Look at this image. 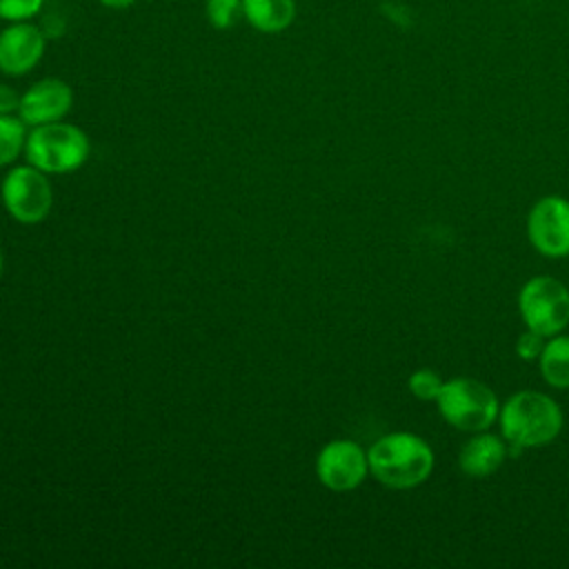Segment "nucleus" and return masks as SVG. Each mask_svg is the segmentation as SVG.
Returning <instances> with one entry per match:
<instances>
[{"mask_svg":"<svg viewBox=\"0 0 569 569\" xmlns=\"http://www.w3.org/2000/svg\"><path fill=\"white\" fill-rule=\"evenodd\" d=\"M369 473L389 489H413L433 471V451L425 438L393 431L378 438L369 451Z\"/></svg>","mask_w":569,"mask_h":569,"instance_id":"nucleus-1","label":"nucleus"},{"mask_svg":"<svg viewBox=\"0 0 569 569\" xmlns=\"http://www.w3.org/2000/svg\"><path fill=\"white\" fill-rule=\"evenodd\" d=\"M498 422L505 442L513 451H522L549 445L560 433L565 416L551 396L525 389L500 405Z\"/></svg>","mask_w":569,"mask_h":569,"instance_id":"nucleus-2","label":"nucleus"},{"mask_svg":"<svg viewBox=\"0 0 569 569\" xmlns=\"http://www.w3.org/2000/svg\"><path fill=\"white\" fill-rule=\"evenodd\" d=\"M24 156L44 173H69L84 164L89 138L80 127L62 120L36 124L27 133Z\"/></svg>","mask_w":569,"mask_h":569,"instance_id":"nucleus-3","label":"nucleus"},{"mask_svg":"<svg viewBox=\"0 0 569 569\" xmlns=\"http://www.w3.org/2000/svg\"><path fill=\"white\" fill-rule=\"evenodd\" d=\"M440 416L460 431H487L500 413L493 389L476 378H451L442 382L436 398Z\"/></svg>","mask_w":569,"mask_h":569,"instance_id":"nucleus-4","label":"nucleus"},{"mask_svg":"<svg viewBox=\"0 0 569 569\" xmlns=\"http://www.w3.org/2000/svg\"><path fill=\"white\" fill-rule=\"evenodd\" d=\"M518 311L527 329L547 338L569 325V289L553 276L529 278L518 293Z\"/></svg>","mask_w":569,"mask_h":569,"instance_id":"nucleus-5","label":"nucleus"},{"mask_svg":"<svg viewBox=\"0 0 569 569\" xmlns=\"http://www.w3.org/2000/svg\"><path fill=\"white\" fill-rule=\"evenodd\" d=\"M0 196L9 216L22 224L42 222L53 204L47 173L33 164L13 167L2 180Z\"/></svg>","mask_w":569,"mask_h":569,"instance_id":"nucleus-6","label":"nucleus"},{"mask_svg":"<svg viewBox=\"0 0 569 569\" xmlns=\"http://www.w3.org/2000/svg\"><path fill=\"white\" fill-rule=\"evenodd\" d=\"M527 238L547 258L569 256V200L542 196L527 216Z\"/></svg>","mask_w":569,"mask_h":569,"instance_id":"nucleus-7","label":"nucleus"},{"mask_svg":"<svg viewBox=\"0 0 569 569\" xmlns=\"http://www.w3.org/2000/svg\"><path fill=\"white\" fill-rule=\"evenodd\" d=\"M318 480L331 491H351L369 473L367 451L347 438L327 442L316 458Z\"/></svg>","mask_w":569,"mask_h":569,"instance_id":"nucleus-8","label":"nucleus"},{"mask_svg":"<svg viewBox=\"0 0 569 569\" xmlns=\"http://www.w3.org/2000/svg\"><path fill=\"white\" fill-rule=\"evenodd\" d=\"M47 38L40 27L29 20L9 22L0 31V71L4 76H24L29 73L44 56Z\"/></svg>","mask_w":569,"mask_h":569,"instance_id":"nucleus-9","label":"nucleus"},{"mask_svg":"<svg viewBox=\"0 0 569 569\" xmlns=\"http://www.w3.org/2000/svg\"><path fill=\"white\" fill-rule=\"evenodd\" d=\"M73 104L71 87L60 78H44L33 82L18 104V118L24 124H44L62 120Z\"/></svg>","mask_w":569,"mask_h":569,"instance_id":"nucleus-10","label":"nucleus"},{"mask_svg":"<svg viewBox=\"0 0 569 569\" xmlns=\"http://www.w3.org/2000/svg\"><path fill=\"white\" fill-rule=\"evenodd\" d=\"M505 458H507L505 438H498L487 431H478L460 449L458 465L467 476L485 478V476H491L493 471H498L502 467Z\"/></svg>","mask_w":569,"mask_h":569,"instance_id":"nucleus-11","label":"nucleus"},{"mask_svg":"<svg viewBox=\"0 0 569 569\" xmlns=\"http://www.w3.org/2000/svg\"><path fill=\"white\" fill-rule=\"evenodd\" d=\"M242 18L260 33H280L296 20V0H242Z\"/></svg>","mask_w":569,"mask_h":569,"instance_id":"nucleus-12","label":"nucleus"},{"mask_svg":"<svg viewBox=\"0 0 569 569\" xmlns=\"http://www.w3.org/2000/svg\"><path fill=\"white\" fill-rule=\"evenodd\" d=\"M540 373L547 385L553 389L569 387V336L556 333L545 342V349L538 358Z\"/></svg>","mask_w":569,"mask_h":569,"instance_id":"nucleus-13","label":"nucleus"},{"mask_svg":"<svg viewBox=\"0 0 569 569\" xmlns=\"http://www.w3.org/2000/svg\"><path fill=\"white\" fill-rule=\"evenodd\" d=\"M27 142V127L11 113H0V167L13 162Z\"/></svg>","mask_w":569,"mask_h":569,"instance_id":"nucleus-14","label":"nucleus"},{"mask_svg":"<svg viewBox=\"0 0 569 569\" xmlns=\"http://www.w3.org/2000/svg\"><path fill=\"white\" fill-rule=\"evenodd\" d=\"M204 16L213 29L227 31L242 18V0H204Z\"/></svg>","mask_w":569,"mask_h":569,"instance_id":"nucleus-15","label":"nucleus"},{"mask_svg":"<svg viewBox=\"0 0 569 569\" xmlns=\"http://www.w3.org/2000/svg\"><path fill=\"white\" fill-rule=\"evenodd\" d=\"M442 378L433 371V369H416L409 376V391L418 398V400H433L438 398L440 389H442Z\"/></svg>","mask_w":569,"mask_h":569,"instance_id":"nucleus-16","label":"nucleus"},{"mask_svg":"<svg viewBox=\"0 0 569 569\" xmlns=\"http://www.w3.org/2000/svg\"><path fill=\"white\" fill-rule=\"evenodd\" d=\"M44 0H0V20L22 22L40 13Z\"/></svg>","mask_w":569,"mask_h":569,"instance_id":"nucleus-17","label":"nucleus"},{"mask_svg":"<svg viewBox=\"0 0 569 569\" xmlns=\"http://www.w3.org/2000/svg\"><path fill=\"white\" fill-rule=\"evenodd\" d=\"M545 342H547V336L533 331V329H525L518 340H516V353L522 358V360H538L542 349H545Z\"/></svg>","mask_w":569,"mask_h":569,"instance_id":"nucleus-18","label":"nucleus"},{"mask_svg":"<svg viewBox=\"0 0 569 569\" xmlns=\"http://www.w3.org/2000/svg\"><path fill=\"white\" fill-rule=\"evenodd\" d=\"M18 104H20V96L11 87L0 84V113L18 111Z\"/></svg>","mask_w":569,"mask_h":569,"instance_id":"nucleus-19","label":"nucleus"},{"mask_svg":"<svg viewBox=\"0 0 569 569\" xmlns=\"http://www.w3.org/2000/svg\"><path fill=\"white\" fill-rule=\"evenodd\" d=\"M102 7H107V9H127V7H131V4H136L138 0H98Z\"/></svg>","mask_w":569,"mask_h":569,"instance_id":"nucleus-20","label":"nucleus"},{"mask_svg":"<svg viewBox=\"0 0 569 569\" xmlns=\"http://www.w3.org/2000/svg\"><path fill=\"white\" fill-rule=\"evenodd\" d=\"M2 271H4V256H2V247H0V278H2Z\"/></svg>","mask_w":569,"mask_h":569,"instance_id":"nucleus-21","label":"nucleus"}]
</instances>
